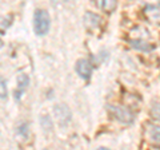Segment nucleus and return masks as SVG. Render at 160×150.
<instances>
[{
  "label": "nucleus",
  "instance_id": "obj_1",
  "mask_svg": "<svg viewBox=\"0 0 160 150\" xmlns=\"http://www.w3.org/2000/svg\"><path fill=\"white\" fill-rule=\"evenodd\" d=\"M51 29V16L48 11L38 8L33 13V31L38 36H46Z\"/></svg>",
  "mask_w": 160,
  "mask_h": 150
},
{
  "label": "nucleus",
  "instance_id": "obj_2",
  "mask_svg": "<svg viewBox=\"0 0 160 150\" xmlns=\"http://www.w3.org/2000/svg\"><path fill=\"white\" fill-rule=\"evenodd\" d=\"M107 110L113 119H116L118 122L123 125H132L135 122L133 113L123 104H108Z\"/></svg>",
  "mask_w": 160,
  "mask_h": 150
},
{
  "label": "nucleus",
  "instance_id": "obj_3",
  "mask_svg": "<svg viewBox=\"0 0 160 150\" xmlns=\"http://www.w3.org/2000/svg\"><path fill=\"white\" fill-rule=\"evenodd\" d=\"M53 115L60 127H66L72 119V111L66 103H58L53 106Z\"/></svg>",
  "mask_w": 160,
  "mask_h": 150
},
{
  "label": "nucleus",
  "instance_id": "obj_4",
  "mask_svg": "<svg viewBox=\"0 0 160 150\" xmlns=\"http://www.w3.org/2000/svg\"><path fill=\"white\" fill-rule=\"evenodd\" d=\"M75 71H76V74L83 79V81L88 82L89 79H91V77H92L93 68H92V64H91V62H89L88 59L82 58V59H79V61L76 62V64H75Z\"/></svg>",
  "mask_w": 160,
  "mask_h": 150
},
{
  "label": "nucleus",
  "instance_id": "obj_5",
  "mask_svg": "<svg viewBox=\"0 0 160 150\" xmlns=\"http://www.w3.org/2000/svg\"><path fill=\"white\" fill-rule=\"evenodd\" d=\"M16 83L18 84H16V88H15V91H13V98L16 102H20L23 95L26 94L28 86H29V77L24 72H20L16 78Z\"/></svg>",
  "mask_w": 160,
  "mask_h": 150
},
{
  "label": "nucleus",
  "instance_id": "obj_6",
  "mask_svg": "<svg viewBox=\"0 0 160 150\" xmlns=\"http://www.w3.org/2000/svg\"><path fill=\"white\" fill-rule=\"evenodd\" d=\"M84 24L88 29H95L102 24V18L95 12H86L84 15Z\"/></svg>",
  "mask_w": 160,
  "mask_h": 150
},
{
  "label": "nucleus",
  "instance_id": "obj_7",
  "mask_svg": "<svg viewBox=\"0 0 160 150\" xmlns=\"http://www.w3.org/2000/svg\"><path fill=\"white\" fill-rule=\"evenodd\" d=\"M129 44L135 48V50H139V51H143V52H148L151 51V50L155 48V46L152 44H149V42H147L146 39H132V40H129Z\"/></svg>",
  "mask_w": 160,
  "mask_h": 150
},
{
  "label": "nucleus",
  "instance_id": "obj_8",
  "mask_svg": "<svg viewBox=\"0 0 160 150\" xmlns=\"http://www.w3.org/2000/svg\"><path fill=\"white\" fill-rule=\"evenodd\" d=\"M144 16H146L149 22H159V6H153V4H148L146 8L143 9Z\"/></svg>",
  "mask_w": 160,
  "mask_h": 150
},
{
  "label": "nucleus",
  "instance_id": "obj_9",
  "mask_svg": "<svg viewBox=\"0 0 160 150\" xmlns=\"http://www.w3.org/2000/svg\"><path fill=\"white\" fill-rule=\"evenodd\" d=\"M99 8H102L106 12H113L116 8V0H98Z\"/></svg>",
  "mask_w": 160,
  "mask_h": 150
},
{
  "label": "nucleus",
  "instance_id": "obj_10",
  "mask_svg": "<svg viewBox=\"0 0 160 150\" xmlns=\"http://www.w3.org/2000/svg\"><path fill=\"white\" fill-rule=\"evenodd\" d=\"M40 125H42L44 131H52L53 123H52V119L49 118V115H43L40 118Z\"/></svg>",
  "mask_w": 160,
  "mask_h": 150
},
{
  "label": "nucleus",
  "instance_id": "obj_11",
  "mask_svg": "<svg viewBox=\"0 0 160 150\" xmlns=\"http://www.w3.org/2000/svg\"><path fill=\"white\" fill-rule=\"evenodd\" d=\"M28 131H29V125L27 122H23L18 126V136H20L22 138H27Z\"/></svg>",
  "mask_w": 160,
  "mask_h": 150
},
{
  "label": "nucleus",
  "instance_id": "obj_12",
  "mask_svg": "<svg viewBox=\"0 0 160 150\" xmlns=\"http://www.w3.org/2000/svg\"><path fill=\"white\" fill-rule=\"evenodd\" d=\"M7 97H8L7 81L3 77H0V99H7Z\"/></svg>",
  "mask_w": 160,
  "mask_h": 150
},
{
  "label": "nucleus",
  "instance_id": "obj_13",
  "mask_svg": "<svg viewBox=\"0 0 160 150\" xmlns=\"http://www.w3.org/2000/svg\"><path fill=\"white\" fill-rule=\"evenodd\" d=\"M151 117L153 121H159V102L156 101L155 103H152V106H151Z\"/></svg>",
  "mask_w": 160,
  "mask_h": 150
},
{
  "label": "nucleus",
  "instance_id": "obj_14",
  "mask_svg": "<svg viewBox=\"0 0 160 150\" xmlns=\"http://www.w3.org/2000/svg\"><path fill=\"white\" fill-rule=\"evenodd\" d=\"M151 139L155 141L156 143H159V126H152L151 129Z\"/></svg>",
  "mask_w": 160,
  "mask_h": 150
},
{
  "label": "nucleus",
  "instance_id": "obj_15",
  "mask_svg": "<svg viewBox=\"0 0 160 150\" xmlns=\"http://www.w3.org/2000/svg\"><path fill=\"white\" fill-rule=\"evenodd\" d=\"M4 42H3V36H2V31H0V48H3Z\"/></svg>",
  "mask_w": 160,
  "mask_h": 150
}]
</instances>
